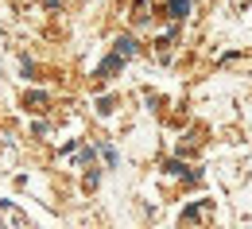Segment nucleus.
I'll list each match as a JSON object with an SVG mask.
<instances>
[{"mask_svg":"<svg viewBox=\"0 0 252 229\" xmlns=\"http://www.w3.org/2000/svg\"><path fill=\"white\" fill-rule=\"evenodd\" d=\"M121 63H125V59H121V55H113V59H105V63L97 66V78H113V74H117V70H121Z\"/></svg>","mask_w":252,"mask_h":229,"instance_id":"obj_1","label":"nucleus"},{"mask_svg":"<svg viewBox=\"0 0 252 229\" xmlns=\"http://www.w3.org/2000/svg\"><path fill=\"white\" fill-rule=\"evenodd\" d=\"M190 8V0H167V16H175V20H183Z\"/></svg>","mask_w":252,"mask_h":229,"instance_id":"obj_2","label":"nucleus"},{"mask_svg":"<svg viewBox=\"0 0 252 229\" xmlns=\"http://www.w3.org/2000/svg\"><path fill=\"white\" fill-rule=\"evenodd\" d=\"M117 55H121V59H132V55H136V39H117Z\"/></svg>","mask_w":252,"mask_h":229,"instance_id":"obj_3","label":"nucleus"}]
</instances>
